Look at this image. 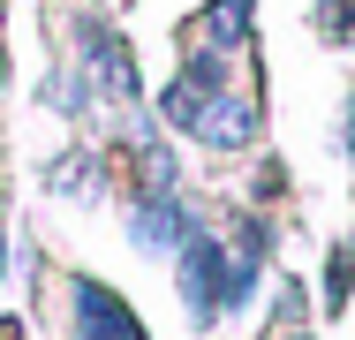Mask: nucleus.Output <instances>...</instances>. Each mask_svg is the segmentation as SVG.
I'll return each instance as SVG.
<instances>
[{"instance_id":"nucleus-1","label":"nucleus","mask_w":355,"mask_h":340,"mask_svg":"<svg viewBox=\"0 0 355 340\" xmlns=\"http://www.w3.org/2000/svg\"><path fill=\"white\" fill-rule=\"evenodd\" d=\"M69 31H76V68H83L91 99H106L114 114H129V106H137V91H144V83H137V53H129V38H121L98 8H83Z\"/></svg>"},{"instance_id":"nucleus-2","label":"nucleus","mask_w":355,"mask_h":340,"mask_svg":"<svg viewBox=\"0 0 355 340\" xmlns=\"http://www.w3.org/2000/svg\"><path fill=\"white\" fill-rule=\"evenodd\" d=\"M174 280H182L189 318L212 325L219 310H227V242H219V235H189V242L174 250Z\"/></svg>"},{"instance_id":"nucleus-3","label":"nucleus","mask_w":355,"mask_h":340,"mask_svg":"<svg viewBox=\"0 0 355 340\" xmlns=\"http://www.w3.org/2000/svg\"><path fill=\"white\" fill-rule=\"evenodd\" d=\"M69 310H76V340H151L144 318L106 287V280H91V272L69 280Z\"/></svg>"},{"instance_id":"nucleus-4","label":"nucleus","mask_w":355,"mask_h":340,"mask_svg":"<svg viewBox=\"0 0 355 340\" xmlns=\"http://www.w3.org/2000/svg\"><path fill=\"white\" fill-rule=\"evenodd\" d=\"M197 235V219H189V204H182V189H137V204H129V242L137 250H182Z\"/></svg>"},{"instance_id":"nucleus-5","label":"nucleus","mask_w":355,"mask_h":340,"mask_svg":"<svg viewBox=\"0 0 355 340\" xmlns=\"http://www.w3.org/2000/svg\"><path fill=\"white\" fill-rule=\"evenodd\" d=\"M197 144H212V151H242V144H257V99H234V83L219 91L212 106L197 114Z\"/></svg>"},{"instance_id":"nucleus-6","label":"nucleus","mask_w":355,"mask_h":340,"mask_svg":"<svg viewBox=\"0 0 355 340\" xmlns=\"http://www.w3.org/2000/svg\"><path fill=\"white\" fill-rule=\"evenodd\" d=\"M250 15H257V0H212V8H205L189 31H197L205 46H219V53H234V46L250 38Z\"/></svg>"},{"instance_id":"nucleus-7","label":"nucleus","mask_w":355,"mask_h":340,"mask_svg":"<svg viewBox=\"0 0 355 340\" xmlns=\"http://www.w3.org/2000/svg\"><path fill=\"white\" fill-rule=\"evenodd\" d=\"M348 280H355V242H340L325 265V310H348Z\"/></svg>"},{"instance_id":"nucleus-8","label":"nucleus","mask_w":355,"mask_h":340,"mask_svg":"<svg viewBox=\"0 0 355 340\" xmlns=\"http://www.w3.org/2000/svg\"><path fill=\"white\" fill-rule=\"evenodd\" d=\"M348 159H355V99H348Z\"/></svg>"},{"instance_id":"nucleus-9","label":"nucleus","mask_w":355,"mask_h":340,"mask_svg":"<svg viewBox=\"0 0 355 340\" xmlns=\"http://www.w3.org/2000/svg\"><path fill=\"white\" fill-rule=\"evenodd\" d=\"M0 272H8V235H0Z\"/></svg>"},{"instance_id":"nucleus-10","label":"nucleus","mask_w":355,"mask_h":340,"mask_svg":"<svg viewBox=\"0 0 355 340\" xmlns=\"http://www.w3.org/2000/svg\"><path fill=\"white\" fill-rule=\"evenodd\" d=\"M0 91H8V53H0Z\"/></svg>"},{"instance_id":"nucleus-11","label":"nucleus","mask_w":355,"mask_h":340,"mask_svg":"<svg viewBox=\"0 0 355 340\" xmlns=\"http://www.w3.org/2000/svg\"><path fill=\"white\" fill-rule=\"evenodd\" d=\"M287 340H310V333H287Z\"/></svg>"}]
</instances>
